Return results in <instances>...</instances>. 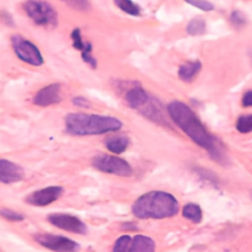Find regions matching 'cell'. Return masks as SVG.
<instances>
[{
	"mask_svg": "<svg viewBox=\"0 0 252 252\" xmlns=\"http://www.w3.org/2000/svg\"><path fill=\"white\" fill-rule=\"evenodd\" d=\"M172 121L197 145L207 150L216 160L223 159L218 140L205 128L196 113L184 102L174 100L167 105Z\"/></svg>",
	"mask_w": 252,
	"mask_h": 252,
	"instance_id": "6da1fadb",
	"label": "cell"
},
{
	"mask_svg": "<svg viewBox=\"0 0 252 252\" xmlns=\"http://www.w3.org/2000/svg\"><path fill=\"white\" fill-rule=\"evenodd\" d=\"M65 131L73 136L99 135L115 132L122 128L123 123L116 117L89 114L83 112L68 113L64 118Z\"/></svg>",
	"mask_w": 252,
	"mask_h": 252,
	"instance_id": "7a4b0ae2",
	"label": "cell"
},
{
	"mask_svg": "<svg viewBox=\"0 0 252 252\" xmlns=\"http://www.w3.org/2000/svg\"><path fill=\"white\" fill-rule=\"evenodd\" d=\"M176 198L164 191H151L140 196L132 206V213L139 219H165L178 213Z\"/></svg>",
	"mask_w": 252,
	"mask_h": 252,
	"instance_id": "3957f363",
	"label": "cell"
},
{
	"mask_svg": "<svg viewBox=\"0 0 252 252\" xmlns=\"http://www.w3.org/2000/svg\"><path fill=\"white\" fill-rule=\"evenodd\" d=\"M22 10L37 27L51 30L58 25L57 10L45 0H26L22 3Z\"/></svg>",
	"mask_w": 252,
	"mask_h": 252,
	"instance_id": "277c9868",
	"label": "cell"
},
{
	"mask_svg": "<svg viewBox=\"0 0 252 252\" xmlns=\"http://www.w3.org/2000/svg\"><path fill=\"white\" fill-rule=\"evenodd\" d=\"M10 41L14 53L21 61L35 67L41 66L44 63L40 49L30 39L15 33L11 36Z\"/></svg>",
	"mask_w": 252,
	"mask_h": 252,
	"instance_id": "5b68a950",
	"label": "cell"
},
{
	"mask_svg": "<svg viewBox=\"0 0 252 252\" xmlns=\"http://www.w3.org/2000/svg\"><path fill=\"white\" fill-rule=\"evenodd\" d=\"M92 164L97 170L118 176H130L132 167L123 158L106 154L96 155L93 158Z\"/></svg>",
	"mask_w": 252,
	"mask_h": 252,
	"instance_id": "8992f818",
	"label": "cell"
},
{
	"mask_svg": "<svg viewBox=\"0 0 252 252\" xmlns=\"http://www.w3.org/2000/svg\"><path fill=\"white\" fill-rule=\"evenodd\" d=\"M47 220L53 226L65 231L85 235L88 232L87 224L78 217L66 213H52L47 216Z\"/></svg>",
	"mask_w": 252,
	"mask_h": 252,
	"instance_id": "52a82bcc",
	"label": "cell"
},
{
	"mask_svg": "<svg viewBox=\"0 0 252 252\" xmlns=\"http://www.w3.org/2000/svg\"><path fill=\"white\" fill-rule=\"evenodd\" d=\"M33 239L41 246L58 252H72L80 248V245L75 240L52 233H39L33 236Z\"/></svg>",
	"mask_w": 252,
	"mask_h": 252,
	"instance_id": "ba28073f",
	"label": "cell"
},
{
	"mask_svg": "<svg viewBox=\"0 0 252 252\" xmlns=\"http://www.w3.org/2000/svg\"><path fill=\"white\" fill-rule=\"evenodd\" d=\"M64 192L61 186H47L32 192L26 197V202L34 207H46L57 201Z\"/></svg>",
	"mask_w": 252,
	"mask_h": 252,
	"instance_id": "9c48e42d",
	"label": "cell"
},
{
	"mask_svg": "<svg viewBox=\"0 0 252 252\" xmlns=\"http://www.w3.org/2000/svg\"><path fill=\"white\" fill-rule=\"evenodd\" d=\"M62 86L59 83H51L40 88L32 97V103L36 106L47 107L61 102Z\"/></svg>",
	"mask_w": 252,
	"mask_h": 252,
	"instance_id": "30bf717a",
	"label": "cell"
},
{
	"mask_svg": "<svg viewBox=\"0 0 252 252\" xmlns=\"http://www.w3.org/2000/svg\"><path fill=\"white\" fill-rule=\"evenodd\" d=\"M70 37L72 40L73 47L81 52L82 60L91 68L95 69L97 66V61L93 55V45L90 41H86L83 38L81 30L79 28H75L71 32Z\"/></svg>",
	"mask_w": 252,
	"mask_h": 252,
	"instance_id": "8fae6325",
	"label": "cell"
},
{
	"mask_svg": "<svg viewBox=\"0 0 252 252\" xmlns=\"http://www.w3.org/2000/svg\"><path fill=\"white\" fill-rule=\"evenodd\" d=\"M25 177L24 168L9 159L0 158V182L4 184H13L20 182Z\"/></svg>",
	"mask_w": 252,
	"mask_h": 252,
	"instance_id": "7c38bea8",
	"label": "cell"
},
{
	"mask_svg": "<svg viewBox=\"0 0 252 252\" xmlns=\"http://www.w3.org/2000/svg\"><path fill=\"white\" fill-rule=\"evenodd\" d=\"M150 98L148 93L140 86H134L127 91L125 94V100L132 108L139 110Z\"/></svg>",
	"mask_w": 252,
	"mask_h": 252,
	"instance_id": "4fadbf2b",
	"label": "cell"
},
{
	"mask_svg": "<svg viewBox=\"0 0 252 252\" xmlns=\"http://www.w3.org/2000/svg\"><path fill=\"white\" fill-rule=\"evenodd\" d=\"M156 249L155 241L143 234L135 235L131 240V245L129 248L130 252H153Z\"/></svg>",
	"mask_w": 252,
	"mask_h": 252,
	"instance_id": "5bb4252c",
	"label": "cell"
},
{
	"mask_svg": "<svg viewBox=\"0 0 252 252\" xmlns=\"http://www.w3.org/2000/svg\"><path fill=\"white\" fill-rule=\"evenodd\" d=\"M202 63L199 60L187 61L183 63L178 69V77L183 82H191L200 72Z\"/></svg>",
	"mask_w": 252,
	"mask_h": 252,
	"instance_id": "9a60e30c",
	"label": "cell"
},
{
	"mask_svg": "<svg viewBox=\"0 0 252 252\" xmlns=\"http://www.w3.org/2000/svg\"><path fill=\"white\" fill-rule=\"evenodd\" d=\"M104 145L109 152L119 155L126 151L129 146V140L125 136H115L105 140Z\"/></svg>",
	"mask_w": 252,
	"mask_h": 252,
	"instance_id": "2e32d148",
	"label": "cell"
},
{
	"mask_svg": "<svg viewBox=\"0 0 252 252\" xmlns=\"http://www.w3.org/2000/svg\"><path fill=\"white\" fill-rule=\"evenodd\" d=\"M182 216L195 223H199L203 218L200 206L194 203H188L183 207Z\"/></svg>",
	"mask_w": 252,
	"mask_h": 252,
	"instance_id": "e0dca14e",
	"label": "cell"
},
{
	"mask_svg": "<svg viewBox=\"0 0 252 252\" xmlns=\"http://www.w3.org/2000/svg\"><path fill=\"white\" fill-rule=\"evenodd\" d=\"M113 2L121 11L130 16L137 17L141 14L140 6L132 0H113Z\"/></svg>",
	"mask_w": 252,
	"mask_h": 252,
	"instance_id": "ac0fdd59",
	"label": "cell"
},
{
	"mask_svg": "<svg viewBox=\"0 0 252 252\" xmlns=\"http://www.w3.org/2000/svg\"><path fill=\"white\" fill-rule=\"evenodd\" d=\"M186 32L191 35L203 34L206 32V22L202 18H194L188 23Z\"/></svg>",
	"mask_w": 252,
	"mask_h": 252,
	"instance_id": "d6986e66",
	"label": "cell"
},
{
	"mask_svg": "<svg viewBox=\"0 0 252 252\" xmlns=\"http://www.w3.org/2000/svg\"><path fill=\"white\" fill-rule=\"evenodd\" d=\"M235 127L236 130L242 134L252 132V114H245L239 116L236 120Z\"/></svg>",
	"mask_w": 252,
	"mask_h": 252,
	"instance_id": "ffe728a7",
	"label": "cell"
},
{
	"mask_svg": "<svg viewBox=\"0 0 252 252\" xmlns=\"http://www.w3.org/2000/svg\"><path fill=\"white\" fill-rule=\"evenodd\" d=\"M132 238L129 235H121L113 245V251L116 252H125L129 251L130 245H131Z\"/></svg>",
	"mask_w": 252,
	"mask_h": 252,
	"instance_id": "44dd1931",
	"label": "cell"
},
{
	"mask_svg": "<svg viewBox=\"0 0 252 252\" xmlns=\"http://www.w3.org/2000/svg\"><path fill=\"white\" fill-rule=\"evenodd\" d=\"M0 216L3 219L10 220V221H22L25 219V216L23 214L16 212L14 210H11V209H7V208L0 210Z\"/></svg>",
	"mask_w": 252,
	"mask_h": 252,
	"instance_id": "7402d4cb",
	"label": "cell"
},
{
	"mask_svg": "<svg viewBox=\"0 0 252 252\" xmlns=\"http://www.w3.org/2000/svg\"><path fill=\"white\" fill-rule=\"evenodd\" d=\"M72 9L77 11H88L91 8L89 0H60Z\"/></svg>",
	"mask_w": 252,
	"mask_h": 252,
	"instance_id": "603a6c76",
	"label": "cell"
},
{
	"mask_svg": "<svg viewBox=\"0 0 252 252\" xmlns=\"http://www.w3.org/2000/svg\"><path fill=\"white\" fill-rule=\"evenodd\" d=\"M229 18H230L231 24H232L234 27H236V28H241V27H243V26L246 24V18H245V16L243 15L242 12H240V11H238V10L232 11Z\"/></svg>",
	"mask_w": 252,
	"mask_h": 252,
	"instance_id": "cb8c5ba5",
	"label": "cell"
},
{
	"mask_svg": "<svg viewBox=\"0 0 252 252\" xmlns=\"http://www.w3.org/2000/svg\"><path fill=\"white\" fill-rule=\"evenodd\" d=\"M184 1L202 11H205V12L214 10V5L207 0H184Z\"/></svg>",
	"mask_w": 252,
	"mask_h": 252,
	"instance_id": "d4e9b609",
	"label": "cell"
},
{
	"mask_svg": "<svg viewBox=\"0 0 252 252\" xmlns=\"http://www.w3.org/2000/svg\"><path fill=\"white\" fill-rule=\"evenodd\" d=\"M72 103L79 108H89L91 107V102L82 95H77L72 98Z\"/></svg>",
	"mask_w": 252,
	"mask_h": 252,
	"instance_id": "484cf974",
	"label": "cell"
},
{
	"mask_svg": "<svg viewBox=\"0 0 252 252\" xmlns=\"http://www.w3.org/2000/svg\"><path fill=\"white\" fill-rule=\"evenodd\" d=\"M0 18L3 21V23L7 26H14V19L12 15L7 11H2L0 13Z\"/></svg>",
	"mask_w": 252,
	"mask_h": 252,
	"instance_id": "4316f807",
	"label": "cell"
},
{
	"mask_svg": "<svg viewBox=\"0 0 252 252\" xmlns=\"http://www.w3.org/2000/svg\"><path fill=\"white\" fill-rule=\"evenodd\" d=\"M241 104L244 107L252 106V91H248L244 93L242 98H241Z\"/></svg>",
	"mask_w": 252,
	"mask_h": 252,
	"instance_id": "83f0119b",
	"label": "cell"
},
{
	"mask_svg": "<svg viewBox=\"0 0 252 252\" xmlns=\"http://www.w3.org/2000/svg\"><path fill=\"white\" fill-rule=\"evenodd\" d=\"M251 197H252V193H251Z\"/></svg>",
	"mask_w": 252,
	"mask_h": 252,
	"instance_id": "f1b7e54d",
	"label": "cell"
}]
</instances>
